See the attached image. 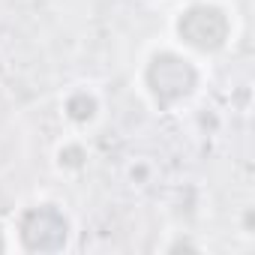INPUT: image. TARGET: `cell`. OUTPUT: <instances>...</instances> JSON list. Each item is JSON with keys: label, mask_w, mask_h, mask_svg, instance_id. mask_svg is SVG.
Instances as JSON below:
<instances>
[{"label": "cell", "mask_w": 255, "mask_h": 255, "mask_svg": "<svg viewBox=\"0 0 255 255\" xmlns=\"http://www.w3.org/2000/svg\"><path fill=\"white\" fill-rule=\"evenodd\" d=\"M204 87V66L198 57L174 42L153 45L138 66V90L153 111H183Z\"/></svg>", "instance_id": "cell-1"}, {"label": "cell", "mask_w": 255, "mask_h": 255, "mask_svg": "<svg viewBox=\"0 0 255 255\" xmlns=\"http://www.w3.org/2000/svg\"><path fill=\"white\" fill-rule=\"evenodd\" d=\"M171 42L198 60L219 57L237 36L234 9L222 0H186L171 15Z\"/></svg>", "instance_id": "cell-2"}, {"label": "cell", "mask_w": 255, "mask_h": 255, "mask_svg": "<svg viewBox=\"0 0 255 255\" xmlns=\"http://www.w3.org/2000/svg\"><path fill=\"white\" fill-rule=\"evenodd\" d=\"M12 243L21 252H60L66 249L69 237H72V219L63 210V204L51 201V198H39L24 204L15 219H12Z\"/></svg>", "instance_id": "cell-3"}, {"label": "cell", "mask_w": 255, "mask_h": 255, "mask_svg": "<svg viewBox=\"0 0 255 255\" xmlns=\"http://www.w3.org/2000/svg\"><path fill=\"white\" fill-rule=\"evenodd\" d=\"M60 117L75 132L90 129V126H96L99 117H102V93L93 84H72L60 96Z\"/></svg>", "instance_id": "cell-4"}, {"label": "cell", "mask_w": 255, "mask_h": 255, "mask_svg": "<svg viewBox=\"0 0 255 255\" xmlns=\"http://www.w3.org/2000/svg\"><path fill=\"white\" fill-rule=\"evenodd\" d=\"M87 165H90V147H87V141H84L81 135H69V138H63V141L54 147V168H57L60 174L75 177V174H81Z\"/></svg>", "instance_id": "cell-5"}, {"label": "cell", "mask_w": 255, "mask_h": 255, "mask_svg": "<svg viewBox=\"0 0 255 255\" xmlns=\"http://www.w3.org/2000/svg\"><path fill=\"white\" fill-rule=\"evenodd\" d=\"M162 249H165V252H180V249H201V243H195V240H186V237H177V240L165 243Z\"/></svg>", "instance_id": "cell-6"}, {"label": "cell", "mask_w": 255, "mask_h": 255, "mask_svg": "<svg viewBox=\"0 0 255 255\" xmlns=\"http://www.w3.org/2000/svg\"><path fill=\"white\" fill-rule=\"evenodd\" d=\"M12 246H15V243H12V231L0 222V252H9Z\"/></svg>", "instance_id": "cell-7"}, {"label": "cell", "mask_w": 255, "mask_h": 255, "mask_svg": "<svg viewBox=\"0 0 255 255\" xmlns=\"http://www.w3.org/2000/svg\"><path fill=\"white\" fill-rule=\"evenodd\" d=\"M147 3H159V0H147Z\"/></svg>", "instance_id": "cell-8"}]
</instances>
